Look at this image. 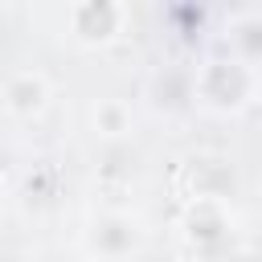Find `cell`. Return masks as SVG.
I'll use <instances>...</instances> for the list:
<instances>
[{
    "mask_svg": "<svg viewBox=\"0 0 262 262\" xmlns=\"http://www.w3.org/2000/svg\"><path fill=\"white\" fill-rule=\"evenodd\" d=\"M192 98H196L201 111L221 115V119H233V115L250 111L254 98H258V66L254 61H242L237 53L209 57L192 74Z\"/></svg>",
    "mask_w": 262,
    "mask_h": 262,
    "instance_id": "6da1fadb",
    "label": "cell"
},
{
    "mask_svg": "<svg viewBox=\"0 0 262 262\" xmlns=\"http://www.w3.org/2000/svg\"><path fill=\"white\" fill-rule=\"evenodd\" d=\"M127 29V4L115 0H78L66 8V37L82 49H106Z\"/></svg>",
    "mask_w": 262,
    "mask_h": 262,
    "instance_id": "7a4b0ae2",
    "label": "cell"
},
{
    "mask_svg": "<svg viewBox=\"0 0 262 262\" xmlns=\"http://www.w3.org/2000/svg\"><path fill=\"white\" fill-rule=\"evenodd\" d=\"M143 242V229L131 213H119V209H106L98 217H90L86 233H82V250L90 258H102V262H119L127 258L135 246Z\"/></svg>",
    "mask_w": 262,
    "mask_h": 262,
    "instance_id": "3957f363",
    "label": "cell"
},
{
    "mask_svg": "<svg viewBox=\"0 0 262 262\" xmlns=\"http://www.w3.org/2000/svg\"><path fill=\"white\" fill-rule=\"evenodd\" d=\"M180 229L188 237L192 250H221L229 242L233 217H229V201H213V196H188Z\"/></svg>",
    "mask_w": 262,
    "mask_h": 262,
    "instance_id": "277c9868",
    "label": "cell"
},
{
    "mask_svg": "<svg viewBox=\"0 0 262 262\" xmlns=\"http://www.w3.org/2000/svg\"><path fill=\"white\" fill-rule=\"evenodd\" d=\"M49 98H53V86H49V78H45L41 70H16V74H8L4 86H0V106H4V115L20 119V123L41 119L45 106H49Z\"/></svg>",
    "mask_w": 262,
    "mask_h": 262,
    "instance_id": "5b68a950",
    "label": "cell"
},
{
    "mask_svg": "<svg viewBox=\"0 0 262 262\" xmlns=\"http://www.w3.org/2000/svg\"><path fill=\"white\" fill-rule=\"evenodd\" d=\"M90 123H94V131H98L102 139H123V135L131 131L135 115H131V106H127L123 98H98L94 111H90Z\"/></svg>",
    "mask_w": 262,
    "mask_h": 262,
    "instance_id": "8992f818",
    "label": "cell"
}]
</instances>
